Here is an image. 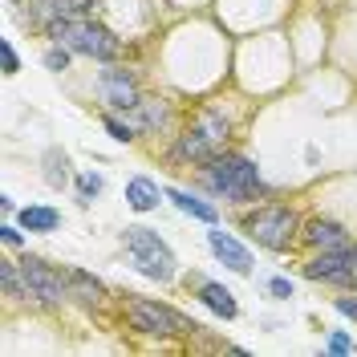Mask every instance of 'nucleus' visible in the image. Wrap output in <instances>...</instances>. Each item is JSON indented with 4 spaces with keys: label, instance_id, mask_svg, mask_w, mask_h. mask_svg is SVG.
<instances>
[{
    "label": "nucleus",
    "instance_id": "nucleus-12",
    "mask_svg": "<svg viewBox=\"0 0 357 357\" xmlns=\"http://www.w3.org/2000/svg\"><path fill=\"white\" fill-rule=\"evenodd\" d=\"M89 4L93 0H29V8H33V21L49 29L53 21H69V17H86Z\"/></svg>",
    "mask_w": 357,
    "mask_h": 357
},
{
    "label": "nucleus",
    "instance_id": "nucleus-4",
    "mask_svg": "<svg viewBox=\"0 0 357 357\" xmlns=\"http://www.w3.org/2000/svg\"><path fill=\"white\" fill-rule=\"evenodd\" d=\"M122 312H126L130 329L142 333V337H178V333H195V329H199L195 321H187V317L175 312L171 305H158L151 296H134V292H126Z\"/></svg>",
    "mask_w": 357,
    "mask_h": 357
},
{
    "label": "nucleus",
    "instance_id": "nucleus-13",
    "mask_svg": "<svg viewBox=\"0 0 357 357\" xmlns=\"http://www.w3.org/2000/svg\"><path fill=\"white\" fill-rule=\"evenodd\" d=\"M207 244H211V252H215L231 272H240V276L252 272V252H248L236 236H227V231H207Z\"/></svg>",
    "mask_w": 357,
    "mask_h": 357
},
{
    "label": "nucleus",
    "instance_id": "nucleus-1",
    "mask_svg": "<svg viewBox=\"0 0 357 357\" xmlns=\"http://www.w3.org/2000/svg\"><path fill=\"white\" fill-rule=\"evenodd\" d=\"M199 178L211 195H220V199H227V203H256L268 191L260 167H256L252 158L227 155V151H220L211 162H203Z\"/></svg>",
    "mask_w": 357,
    "mask_h": 357
},
{
    "label": "nucleus",
    "instance_id": "nucleus-18",
    "mask_svg": "<svg viewBox=\"0 0 357 357\" xmlns=\"http://www.w3.org/2000/svg\"><path fill=\"white\" fill-rule=\"evenodd\" d=\"M17 223H21L24 231H57L61 227V211L57 207H21Z\"/></svg>",
    "mask_w": 357,
    "mask_h": 357
},
{
    "label": "nucleus",
    "instance_id": "nucleus-3",
    "mask_svg": "<svg viewBox=\"0 0 357 357\" xmlns=\"http://www.w3.org/2000/svg\"><path fill=\"white\" fill-rule=\"evenodd\" d=\"M45 33H49L53 41H61L66 49H73V53H82V57H98V61H114L118 49H122V41L114 37L106 24H93V21H86V17L53 21Z\"/></svg>",
    "mask_w": 357,
    "mask_h": 357
},
{
    "label": "nucleus",
    "instance_id": "nucleus-10",
    "mask_svg": "<svg viewBox=\"0 0 357 357\" xmlns=\"http://www.w3.org/2000/svg\"><path fill=\"white\" fill-rule=\"evenodd\" d=\"M301 240L309 248H317V252H333V248H349V231L341 227L337 220H309L305 227H301Z\"/></svg>",
    "mask_w": 357,
    "mask_h": 357
},
{
    "label": "nucleus",
    "instance_id": "nucleus-16",
    "mask_svg": "<svg viewBox=\"0 0 357 357\" xmlns=\"http://www.w3.org/2000/svg\"><path fill=\"white\" fill-rule=\"evenodd\" d=\"M162 195H167V191H158V183L146 178V175H134L130 183H126V203H130L134 211H142V215L155 211L158 203H162Z\"/></svg>",
    "mask_w": 357,
    "mask_h": 357
},
{
    "label": "nucleus",
    "instance_id": "nucleus-5",
    "mask_svg": "<svg viewBox=\"0 0 357 357\" xmlns=\"http://www.w3.org/2000/svg\"><path fill=\"white\" fill-rule=\"evenodd\" d=\"M122 244H126L134 268L142 276H151L158 284H171L175 280V256H171V248L158 240V231H151V227H126L122 231Z\"/></svg>",
    "mask_w": 357,
    "mask_h": 357
},
{
    "label": "nucleus",
    "instance_id": "nucleus-6",
    "mask_svg": "<svg viewBox=\"0 0 357 357\" xmlns=\"http://www.w3.org/2000/svg\"><path fill=\"white\" fill-rule=\"evenodd\" d=\"M24 276V289H29V301H37L45 309H61L69 301V280L66 272H57L53 264H45L41 256H24L17 260Z\"/></svg>",
    "mask_w": 357,
    "mask_h": 357
},
{
    "label": "nucleus",
    "instance_id": "nucleus-27",
    "mask_svg": "<svg viewBox=\"0 0 357 357\" xmlns=\"http://www.w3.org/2000/svg\"><path fill=\"white\" fill-rule=\"evenodd\" d=\"M0 53H4V73H8V77H13V73H17V69H21V57H17V49H13V41H8V37H4V41H0Z\"/></svg>",
    "mask_w": 357,
    "mask_h": 357
},
{
    "label": "nucleus",
    "instance_id": "nucleus-11",
    "mask_svg": "<svg viewBox=\"0 0 357 357\" xmlns=\"http://www.w3.org/2000/svg\"><path fill=\"white\" fill-rule=\"evenodd\" d=\"M66 280H69V301L86 305V309H102L106 305V284L86 272V268H66Z\"/></svg>",
    "mask_w": 357,
    "mask_h": 357
},
{
    "label": "nucleus",
    "instance_id": "nucleus-24",
    "mask_svg": "<svg viewBox=\"0 0 357 357\" xmlns=\"http://www.w3.org/2000/svg\"><path fill=\"white\" fill-rule=\"evenodd\" d=\"M69 53H73V49H66V45L57 41L53 45V49H45V69H53V73H61V69H69Z\"/></svg>",
    "mask_w": 357,
    "mask_h": 357
},
{
    "label": "nucleus",
    "instance_id": "nucleus-20",
    "mask_svg": "<svg viewBox=\"0 0 357 357\" xmlns=\"http://www.w3.org/2000/svg\"><path fill=\"white\" fill-rule=\"evenodd\" d=\"M41 167H45V183L53 187V191H61L69 183V155L61 151V146H49L41 155Z\"/></svg>",
    "mask_w": 357,
    "mask_h": 357
},
{
    "label": "nucleus",
    "instance_id": "nucleus-15",
    "mask_svg": "<svg viewBox=\"0 0 357 357\" xmlns=\"http://www.w3.org/2000/svg\"><path fill=\"white\" fill-rule=\"evenodd\" d=\"M199 301H203L211 312H215V317H223V321H236V317H240L236 296L223 289L220 280H199Z\"/></svg>",
    "mask_w": 357,
    "mask_h": 357
},
{
    "label": "nucleus",
    "instance_id": "nucleus-26",
    "mask_svg": "<svg viewBox=\"0 0 357 357\" xmlns=\"http://www.w3.org/2000/svg\"><path fill=\"white\" fill-rule=\"evenodd\" d=\"M264 289L276 296V301H289L292 296V280H284V276H272V280H264Z\"/></svg>",
    "mask_w": 357,
    "mask_h": 357
},
{
    "label": "nucleus",
    "instance_id": "nucleus-28",
    "mask_svg": "<svg viewBox=\"0 0 357 357\" xmlns=\"http://www.w3.org/2000/svg\"><path fill=\"white\" fill-rule=\"evenodd\" d=\"M329 354H337V357L354 354V341H349L345 333H333V337H329Z\"/></svg>",
    "mask_w": 357,
    "mask_h": 357
},
{
    "label": "nucleus",
    "instance_id": "nucleus-23",
    "mask_svg": "<svg viewBox=\"0 0 357 357\" xmlns=\"http://www.w3.org/2000/svg\"><path fill=\"white\" fill-rule=\"evenodd\" d=\"M102 187H106V183H102V175H98V171L77 175V199H82V203H93L98 195H102Z\"/></svg>",
    "mask_w": 357,
    "mask_h": 357
},
{
    "label": "nucleus",
    "instance_id": "nucleus-19",
    "mask_svg": "<svg viewBox=\"0 0 357 357\" xmlns=\"http://www.w3.org/2000/svg\"><path fill=\"white\" fill-rule=\"evenodd\" d=\"M138 126L142 130H167L171 126V102H162V98H142L138 102Z\"/></svg>",
    "mask_w": 357,
    "mask_h": 357
},
{
    "label": "nucleus",
    "instance_id": "nucleus-9",
    "mask_svg": "<svg viewBox=\"0 0 357 357\" xmlns=\"http://www.w3.org/2000/svg\"><path fill=\"white\" fill-rule=\"evenodd\" d=\"M215 155H220V146H215L211 138H203L195 126H187L183 134H175V146H171V158H175V162L203 167V162H211Z\"/></svg>",
    "mask_w": 357,
    "mask_h": 357
},
{
    "label": "nucleus",
    "instance_id": "nucleus-2",
    "mask_svg": "<svg viewBox=\"0 0 357 357\" xmlns=\"http://www.w3.org/2000/svg\"><path fill=\"white\" fill-rule=\"evenodd\" d=\"M301 227H305L301 215L292 207H284V203H264L252 215H244V231L268 252H289L301 240Z\"/></svg>",
    "mask_w": 357,
    "mask_h": 357
},
{
    "label": "nucleus",
    "instance_id": "nucleus-14",
    "mask_svg": "<svg viewBox=\"0 0 357 357\" xmlns=\"http://www.w3.org/2000/svg\"><path fill=\"white\" fill-rule=\"evenodd\" d=\"M191 126L203 134V138H211L215 146H227V138H231V118L223 110H215V106H199V110L191 114Z\"/></svg>",
    "mask_w": 357,
    "mask_h": 357
},
{
    "label": "nucleus",
    "instance_id": "nucleus-25",
    "mask_svg": "<svg viewBox=\"0 0 357 357\" xmlns=\"http://www.w3.org/2000/svg\"><path fill=\"white\" fill-rule=\"evenodd\" d=\"M0 240H4V248H21L24 244L21 223H0Z\"/></svg>",
    "mask_w": 357,
    "mask_h": 357
},
{
    "label": "nucleus",
    "instance_id": "nucleus-7",
    "mask_svg": "<svg viewBox=\"0 0 357 357\" xmlns=\"http://www.w3.org/2000/svg\"><path fill=\"white\" fill-rule=\"evenodd\" d=\"M357 272V248H333V252H317L305 260V276L309 280H325V284H349Z\"/></svg>",
    "mask_w": 357,
    "mask_h": 357
},
{
    "label": "nucleus",
    "instance_id": "nucleus-21",
    "mask_svg": "<svg viewBox=\"0 0 357 357\" xmlns=\"http://www.w3.org/2000/svg\"><path fill=\"white\" fill-rule=\"evenodd\" d=\"M0 284H4V296H8V301H29V289H24L21 264H13V260H0Z\"/></svg>",
    "mask_w": 357,
    "mask_h": 357
},
{
    "label": "nucleus",
    "instance_id": "nucleus-8",
    "mask_svg": "<svg viewBox=\"0 0 357 357\" xmlns=\"http://www.w3.org/2000/svg\"><path fill=\"white\" fill-rule=\"evenodd\" d=\"M102 98L118 106V110H138V102H142V93H138V82H134L126 69H102Z\"/></svg>",
    "mask_w": 357,
    "mask_h": 357
},
{
    "label": "nucleus",
    "instance_id": "nucleus-22",
    "mask_svg": "<svg viewBox=\"0 0 357 357\" xmlns=\"http://www.w3.org/2000/svg\"><path fill=\"white\" fill-rule=\"evenodd\" d=\"M102 126H106V130H110V138H118V142H134V138H138V130H142L138 122H122L118 114H102Z\"/></svg>",
    "mask_w": 357,
    "mask_h": 357
},
{
    "label": "nucleus",
    "instance_id": "nucleus-29",
    "mask_svg": "<svg viewBox=\"0 0 357 357\" xmlns=\"http://www.w3.org/2000/svg\"><path fill=\"white\" fill-rule=\"evenodd\" d=\"M333 309H337V312H345V317H354V321H357V296H337V301H333Z\"/></svg>",
    "mask_w": 357,
    "mask_h": 357
},
{
    "label": "nucleus",
    "instance_id": "nucleus-17",
    "mask_svg": "<svg viewBox=\"0 0 357 357\" xmlns=\"http://www.w3.org/2000/svg\"><path fill=\"white\" fill-rule=\"evenodd\" d=\"M167 199L175 203L183 215H191V220L220 223V211H215V203H203L199 195H187V191H178V187H167Z\"/></svg>",
    "mask_w": 357,
    "mask_h": 357
}]
</instances>
